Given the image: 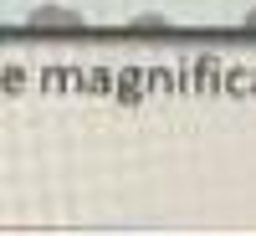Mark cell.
I'll return each mask as SVG.
<instances>
[{
	"instance_id": "6da1fadb",
	"label": "cell",
	"mask_w": 256,
	"mask_h": 236,
	"mask_svg": "<svg viewBox=\"0 0 256 236\" xmlns=\"http://www.w3.org/2000/svg\"><path fill=\"white\" fill-rule=\"evenodd\" d=\"M31 26H41V31H52V26L72 31V26H82V16L77 11H62V6H36L31 11Z\"/></svg>"
},
{
	"instance_id": "7a4b0ae2",
	"label": "cell",
	"mask_w": 256,
	"mask_h": 236,
	"mask_svg": "<svg viewBox=\"0 0 256 236\" xmlns=\"http://www.w3.org/2000/svg\"><path fill=\"white\" fill-rule=\"evenodd\" d=\"M246 26H251V31H256V11H251V16H246Z\"/></svg>"
}]
</instances>
